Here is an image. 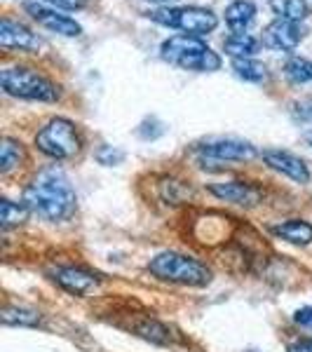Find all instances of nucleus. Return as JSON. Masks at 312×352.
<instances>
[{
  "label": "nucleus",
  "mask_w": 312,
  "mask_h": 352,
  "mask_svg": "<svg viewBox=\"0 0 312 352\" xmlns=\"http://www.w3.org/2000/svg\"><path fill=\"white\" fill-rule=\"evenodd\" d=\"M209 192L219 197L221 202L240 204V207H254L260 202V190L247 181H223V184H212Z\"/></svg>",
  "instance_id": "nucleus-13"
},
{
  "label": "nucleus",
  "mask_w": 312,
  "mask_h": 352,
  "mask_svg": "<svg viewBox=\"0 0 312 352\" xmlns=\"http://www.w3.org/2000/svg\"><path fill=\"white\" fill-rule=\"evenodd\" d=\"M260 157H263V162L268 164L270 169L280 172L282 176H287V179L296 181V184H310L308 164H305V160H300L298 155H293V153L280 151V148H268V151L260 153Z\"/></svg>",
  "instance_id": "nucleus-10"
},
{
  "label": "nucleus",
  "mask_w": 312,
  "mask_h": 352,
  "mask_svg": "<svg viewBox=\"0 0 312 352\" xmlns=\"http://www.w3.org/2000/svg\"><path fill=\"white\" fill-rule=\"evenodd\" d=\"M24 10L31 14V19L36 21L38 26L47 28L52 33H59V36H66V38H76L82 33V26L78 24L76 19L71 16L56 12L54 8H47V5H41V3H24Z\"/></svg>",
  "instance_id": "nucleus-9"
},
{
  "label": "nucleus",
  "mask_w": 312,
  "mask_h": 352,
  "mask_svg": "<svg viewBox=\"0 0 312 352\" xmlns=\"http://www.w3.org/2000/svg\"><path fill=\"white\" fill-rule=\"evenodd\" d=\"M303 38L305 26L300 21L280 19V16L275 21H270L263 31V45L270 50H277V52H293Z\"/></svg>",
  "instance_id": "nucleus-8"
},
{
  "label": "nucleus",
  "mask_w": 312,
  "mask_h": 352,
  "mask_svg": "<svg viewBox=\"0 0 312 352\" xmlns=\"http://www.w3.org/2000/svg\"><path fill=\"white\" fill-rule=\"evenodd\" d=\"M291 118H293V122H298V124H308L312 122V94L310 96H303V99H298V101H293L291 104Z\"/></svg>",
  "instance_id": "nucleus-24"
},
{
  "label": "nucleus",
  "mask_w": 312,
  "mask_h": 352,
  "mask_svg": "<svg viewBox=\"0 0 312 352\" xmlns=\"http://www.w3.org/2000/svg\"><path fill=\"white\" fill-rule=\"evenodd\" d=\"M232 71L240 80L245 82H265L268 80V66L260 64L258 59H232Z\"/></svg>",
  "instance_id": "nucleus-18"
},
{
  "label": "nucleus",
  "mask_w": 312,
  "mask_h": 352,
  "mask_svg": "<svg viewBox=\"0 0 312 352\" xmlns=\"http://www.w3.org/2000/svg\"><path fill=\"white\" fill-rule=\"evenodd\" d=\"M160 56L167 64L192 73H214L221 68V56L195 36H169L160 45Z\"/></svg>",
  "instance_id": "nucleus-2"
},
{
  "label": "nucleus",
  "mask_w": 312,
  "mask_h": 352,
  "mask_svg": "<svg viewBox=\"0 0 312 352\" xmlns=\"http://www.w3.org/2000/svg\"><path fill=\"white\" fill-rule=\"evenodd\" d=\"M54 285H59L64 292L76 294V296H82V294L92 292V289L99 285V277L94 272H87L82 268H76V265H56V268L49 272Z\"/></svg>",
  "instance_id": "nucleus-12"
},
{
  "label": "nucleus",
  "mask_w": 312,
  "mask_h": 352,
  "mask_svg": "<svg viewBox=\"0 0 312 352\" xmlns=\"http://www.w3.org/2000/svg\"><path fill=\"white\" fill-rule=\"evenodd\" d=\"M26 160V151L19 141L10 139L5 136L3 144H0V172L3 174H10L12 169L21 167V162Z\"/></svg>",
  "instance_id": "nucleus-17"
},
{
  "label": "nucleus",
  "mask_w": 312,
  "mask_h": 352,
  "mask_svg": "<svg viewBox=\"0 0 312 352\" xmlns=\"http://www.w3.org/2000/svg\"><path fill=\"white\" fill-rule=\"evenodd\" d=\"M0 45H3V50L36 52V50H41L43 41L31 31V28L21 24V21L3 16V21H0Z\"/></svg>",
  "instance_id": "nucleus-11"
},
{
  "label": "nucleus",
  "mask_w": 312,
  "mask_h": 352,
  "mask_svg": "<svg viewBox=\"0 0 312 352\" xmlns=\"http://www.w3.org/2000/svg\"><path fill=\"white\" fill-rule=\"evenodd\" d=\"M28 209L24 202H12L5 197L3 202H0V221H3V230H10L14 228V226H21L24 221L28 219Z\"/></svg>",
  "instance_id": "nucleus-22"
},
{
  "label": "nucleus",
  "mask_w": 312,
  "mask_h": 352,
  "mask_svg": "<svg viewBox=\"0 0 312 352\" xmlns=\"http://www.w3.org/2000/svg\"><path fill=\"white\" fill-rule=\"evenodd\" d=\"M5 327H38L41 324V312L26 308V305H8L3 310Z\"/></svg>",
  "instance_id": "nucleus-20"
},
{
  "label": "nucleus",
  "mask_w": 312,
  "mask_h": 352,
  "mask_svg": "<svg viewBox=\"0 0 312 352\" xmlns=\"http://www.w3.org/2000/svg\"><path fill=\"white\" fill-rule=\"evenodd\" d=\"M285 78L291 85L312 82V59H305V56H291V59L285 64Z\"/></svg>",
  "instance_id": "nucleus-21"
},
{
  "label": "nucleus",
  "mask_w": 312,
  "mask_h": 352,
  "mask_svg": "<svg viewBox=\"0 0 312 352\" xmlns=\"http://www.w3.org/2000/svg\"><path fill=\"white\" fill-rule=\"evenodd\" d=\"M148 16L155 24H162L167 28H177L183 31L186 36H207L219 26V16L209 8H197V5H188V8H157L148 12Z\"/></svg>",
  "instance_id": "nucleus-6"
},
{
  "label": "nucleus",
  "mask_w": 312,
  "mask_h": 352,
  "mask_svg": "<svg viewBox=\"0 0 312 352\" xmlns=\"http://www.w3.org/2000/svg\"><path fill=\"white\" fill-rule=\"evenodd\" d=\"M151 3H172V0H151Z\"/></svg>",
  "instance_id": "nucleus-30"
},
{
  "label": "nucleus",
  "mask_w": 312,
  "mask_h": 352,
  "mask_svg": "<svg viewBox=\"0 0 312 352\" xmlns=\"http://www.w3.org/2000/svg\"><path fill=\"white\" fill-rule=\"evenodd\" d=\"M0 85H3L5 94L16 96V99L26 101H45V104H52V101L61 99V87L54 80L45 78L43 73L33 71L26 66H10L3 68L0 73Z\"/></svg>",
  "instance_id": "nucleus-4"
},
{
  "label": "nucleus",
  "mask_w": 312,
  "mask_h": 352,
  "mask_svg": "<svg viewBox=\"0 0 312 352\" xmlns=\"http://www.w3.org/2000/svg\"><path fill=\"white\" fill-rule=\"evenodd\" d=\"M289 352H312V340H298V343L289 345Z\"/></svg>",
  "instance_id": "nucleus-28"
},
{
  "label": "nucleus",
  "mask_w": 312,
  "mask_h": 352,
  "mask_svg": "<svg viewBox=\"0 0 312 352\" xmlns=\"http://www.w3.org/2000/svg\"><path fill=\"white\" fill-rule=\"evenodd\" d=\"M96 160H99V164H106V167H115L124 160V153L120 148H113V146H101L96 151Z\"/></svg>",
  "instance_id": "nucleus-25"
},
{
  "label": "nucleus",
  "mask_w": 312,
  "mask_h": 352,
  "mask_svg": "<svg viewBox=\"0 0 312 352\" xmlns=\"http://www.w3.org/2000/svg\"><path fill=\"white\" fill-rule=\"evenodd\" d=\"M134 333L146 340H153V343H169V329L160 324V322L151 320V317H146V320H141L139 324H134Z\"/></svg>",
  "instance_id": "nucleus-23"
},
{
  "label": "nucleus",
  "mask_w": 312,
  "mask_h": 352,
  "mask_svg": "<svg viewBox=\"0 0 312 352\" xmlns=\"http://www.w3.org/2000/svg\"><path fill=\"white\" fill-rule=\"evenodd\" d=\"M148 270L157 280L172 282L183 287H207L212 282V268L202 261L186 256L179 252H162L155 258H151Z\"/></svg>",
  "instance_id": "nucleus-3"
},
{
  "label": "nucleus",
  "mask_w": 312,
  "mask_h": 352,
  "mask_svg": "<svg viewBox=\"0 0 312 352\" xmlns=\"http://www.w3.org/2000/svg\"><path fill=\"white\" fill-rule=\"evenodd\" d=\"M223 50L232 59H249L258 52V41L249 33H232L230 38L223 41Z\"/></svg>",
  "instance_id": "nucleus-16"
},
{
  "label": "nucleus",
  "mask_w": 312,
  "mask_h": 352,
  "mask_svg": "<svg viewBox=\"0 0 312 352\" xmlns=\"http://www.w3.org/2000/svg\"><path fill=\"white\" fill-rule=\"evenodd\" d=\"M293 322H296V324H303V327H310L312 324V305H305V308L296 310Z\"/></svg>",
  "instance_id": "nucleus-27"
},
{
  "label": "nucleus",
  "mask_w": 312,
  "mask_h": 352,
  "mask_svg": "<svg viewBox=\"0 0 312 352\" xmlns=\"http://www.w3.org/2000/svg\"><path fill=\"white\" fill-rule=\"evenodd\" d=\"M256 19V5L252 0H232L225 8V24L232 33H245Z\"/></svg>",
  "instance_id": "nucleus-15"
},
{
  "label": "nucleus",
  "mask_w": 312,
  "mask_h": 352,
  "mask_svg": "<svg viewBox=\"0 0 312 352\" xmlns=\"http://www.w3.org/2000/svg\"><path fill=\"white\" fill-rule=\"evenodd\" d=\"M303 139H305V144H308V146H312V129H310V132H305V136H303Z\"/></svg>",
  "instance_id": "nucleus-29"
},
{
  "label": "nucleus",
  "mask_w": 312,
  "mask_h": 352,
  "mask_svg": "<svg viewBox=\"0 0 312 352\" xmlns=\"http://www.w3.org/2000/svg\"><path fill=\"white\" fill-rule=\"evenodd\" d=\"M26 209L45 221H64L76 212V190L68 176L56 167L41 169L24 188Z\"/></svg>",
  "instance_id": "nucleus-1"
},
{
  "label": "nucleus",
  "mask_w": 312,
  "mask_h": 352,
  "mask_svg": "<svg viewBox=\"0 0 312 352\" xmlns=\"http://www.w3.org/2000/svg\"><path fill=\"white\" fill-rule=\"evenodd\" d=\"M204 160H219V162H249L258 155L249 141L242 139H212L204 141L195 148Z\"/></svg>",
  "instance_id": "nucleus-7"
},
{
  "label": "nucleus",
  "mask_w": 312,
  "mask_h": 352,
  "mask_svg": "<svg viewBox=\"0 0 312 352\" xmlns=\"http://www.w3.org/2000/svg\"><path fill=\"white\" fill-rule=\"evenodd\" d=\"M36 148L52 160H71L82 148V139L78 127L66 118H52L36 134Z\"/></svg>",
  "instance_id": "nucleus-5"
},
{
  "label": "nucleus",
  "mask_w": 312,
  "mask_h": 352,
  "mask_svg": "<svg viewBox=\"0 0 312 352\" xmlns=\"http://www.w3.org/2000/svg\"><path fill=\"white\" fill-rule=\"evenodd\" d=\"M268 5L280 19L303 21L310 14L308 0H268Z\"/></svg>",
  "instance_id": "nucleus-19"
},
{
  "label": "nucleus",
  "mask_w": 312,
  "mask_h": 352,
  "mask_svg": "<svg viewBox=\"0 0 312 352\" xmlns=\"http://www.w3.org/2000/svg\"><path fill=\"white\" fill-rule=\"evenodd\" d=\"M43 3L52 5V8H61V10H82L87 5V0H43Z\"/></svg>",
  "instance_id": "nucleus-26"
},
{
  "label": "nucleus",
  "mask_w": 312,
  "mask_h": 352,
  "mask_svg": "<svg viewBox=\"0 0 312 352\" xmlns=\"http://www.w3.org/2000/svg\"><path fill=\"white\" fill-rule=\"evenodd\" d=\"M270 232L289 244H296V247H305V244L312 242V223L300 219L280 221V223L270 226Z\"/></svg>",
  "instance_id": "nucleus-14"
}]
</instances>
